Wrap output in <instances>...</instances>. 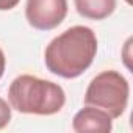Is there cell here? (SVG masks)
I'll list each match as a JSON object with an SVG mask.
<instances>
[{
  "mask_svg": "<svg viewBox=\"0 0 133 133\" xmlns=\"http://www.w3.org/2000/svg\"><path fill=\"white\" fill-rule=\"evenodd\" d=\"M96 53V33L89 27L75 25L50 41L44 59L52 74L63 78H77L92 64Z\"/></svg>",
  "mask_w": 133,
  "mask_h": 133,
  "instance_id": "cell-1",
  "label": "cell"
},
{
  "mask_svg": "<svg viewBox=\"0 0 133 133\" xmlns=\"http://www.w3.org/2000/svg\"><path fill=\"white\" fill-rule=\"evenodd\" d=\"M8 100L11 108L19 113L50 116L61 111L66 94L63 88L53 82L35 75H19L10 85Z\"/></svg>",
  "mask_w": 133,
  "mask_h": 133,
  "instance_id": "cell-2",
  "label": "cell"
},
{
  "mask_svg": "<svg viewBox=\"0 0 133 133\" xmlns=\"http://www.w3.org/2000/svg\"><path fill=\"white\" fill-rule=\"evenodd\" d=\"M128 82L117 71H103L96 75L86 92L85 103L107 111L113 119L121 117L128 103Z\"/></svg>",
  "mask_w": 133,
  "mask_h": 133,
  "instance_id": "cell-3",
  "label": "cell"
},
{
  "mask_svg": "<svg viewBox=\"0 0 133 133\" xmlns=\"http://www.w3.org/2000/svg\"><path fill=\"white\" fill-rule=\"evenodd\" d=\"M68 14V0H27L25 17L36 30H53Z\"/></svg>",
  "mask_w": 133,
  "mask_h": 133,
  "instance_id": "cell-4",
  "label": "cell"
},
{
  "mask_svg": "<svg viewBox=\"0 0 133 133\" xmlns=\"http://www.w3.org/2000/svg\"><path fill=\"white\" fill-rule=\"evenodd\" d=\"M72 128L78 133H83V131L108 133L113 128V117L100 108L86 105L83 110H80L74 116Z\"/></svg>",
  "mask_w": 133,
  "mask_h": 133,
  "instance_id": "cell-5",
  "label": "cell"
},
{
  "mask_svg": "<svg viewBox=\"0 0 133 133\" xmlns=\"http://www.w3.org/2000/svg\"><path fill=\"white\" fill-rule=\"evenodd\" d=\"M77 13L86 19L102 21L113 14L116 0H74Z\"/></svg>",
  "mask_w": 133,
  "mask_h": 133,
  "instance_id": "cell-6",
  "label": "cell"
},
{
  "mask_svg": "<svg viewBox=\"0 0 133 133\" xmlns=\"http://www.w3.org/2000/svg\"><path fill=\"white\" fill-rule=\"evenodd\" d=\"M11 121V107L0 99V128H5Z\"/></svg>",
  "mask_w": 133,
  "mask_h": 133,
  "instance_id": "cell-7",
  "label": "cell"
},
{
  "mask_svg": "<svg viewBox=\"0 0 133 133\" xmlns=\"http://www.w3.org/2000/svg\"><path fill=\"white\" fill-rule=\"evenodd\" d=\"M21 0H0V11H8L13 10Z\"/></svg>",
  "mask_w": 133,
  "mask_h": 133,
  "instance_id": "cell-8",
  "label": "cell"
},
{
  "mask_svg": "<svg viewBox=\"0 0 133 133\" xmlns=\"http://www.w3.org/2000/svg\"><path fill=\"white\" fill-rule=\"evenodd\" d=\"M5 64H6L5 53H3L2 49H0V78H2V75H3V72H5Z\"/></svg>",
  "mask_w": 133,
  "mask_h": 133,
  "instance_id": "cell-9",
  "label": "cell"
}]
</instances>
